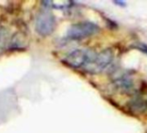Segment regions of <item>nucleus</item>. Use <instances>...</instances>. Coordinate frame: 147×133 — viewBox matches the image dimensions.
I'll return each instance as SVG.
<instances>
[{
  "label": "nucleus",
  "mask_w": 147,
  "mask_h": 133,
  "mask_svg": "<svg viewBox=\"0 0 147 133\" xmlns=\"http://www.w3.org/2000/svg\"><path fill=\"white\" fill-rule=\"evenodd\" d=\"M115 84L119 89L126 91V92L131 90L134 86L133 80L131 79V77L126 74H122L121 77L117 78Z\"/></svg>",
  "instance_id": "obj_5"
},
{
  "label": "nucleus",
  "mask_w": 147,
  "mask_h": 133,
  "mask_svg": "<svg viewBox=\"0 0 147 133\" xmlns=\"http://www.w3.org/2000/svg\"><path fill=\"white\" fill-rule=\"evenodd\" d=\"M95 54V52L90 49H75L66 55V57L64 59V62L70 68L75 69H84L90 62Z\"/></svg>",
  "instance_id": "obj_3"
},
{
  "label": "nucleus",
  "mask_w": 147,
  "mask_h": 133,
  "mask_svg": "<svg viewBox=\"0 0 147 133\" xmlns=\"http://www.w3.org/2000/svg\"><path fill=\"white\" fill-rule=\"evenodd\" d=\"M34 29L41 36L50 35L56 29V18L53 14L47 10L40 11L34 21Z\"/></svg>",
  "instance_id": "obj_2"
},
{
  "label": "nucleus",
  "mask_w": 147,
  "mask_h": 133,
  "mask_svg": "<svg viewBox=\"0 0 147 133\" xmlns=\"http://www.w3.org/2000/svg\"><path fill=\"white\" fill-rule=\"evenodd\" d=\"M135 48H137L138 49H140V50H141V51H143L144 53H146L147 55V46L146 44H143V43H140V44H138L137 46H135Z\"/></svg>",
  "instance_id": "obj_6"
},
{
  "label": "nucleus",
  "mask_w": 147,
  "mask_h": 133,
  "mask_svg": "<svg viewBox=\"0 0 147 133\" xmlns=\"http://www.w3.org/2000/svg\"><path fill=\"white\" fill-rule=\"evenodd\" d=\"M115 3H118V4H120V5H126V3L125 2H123V1H119V2H115Z\"/></svg>",
  "instance_id": "obj_7"
},
{
  "label": "nucleus",
  "mask_w": 147,
  "mask_h": 133,
  "mask_svg": "<svg viewBox=\"0 0 147 133\" xmlns=\"http://www.w3.org/2000/svg\"><path fill=\"white\" fill-rule=\"evenodd\" d=\"M99 30L100 28L97 24L84 21L72 24L67 31V36L71 40H82L96 35Z\"/></svg>",
  "instance_id": "obj_1"
},
{
  "label": "nucleus",
  "mask_w": 147,
  "mask_h": 133,
  "mask_svg": "<svg viewBox=\"0 0 147 133\" xmlns=\"http://www.w3.org/2000/svg\"><path fill=\"white\" fill-rule=\"evenodd\" d=\"M114 59V53L110 48H106L98 54H95L90 62L84 68L91 74H98L106 69Z\"/></svg>",
  "instance_id": "obj_4"
}]
</instances>
